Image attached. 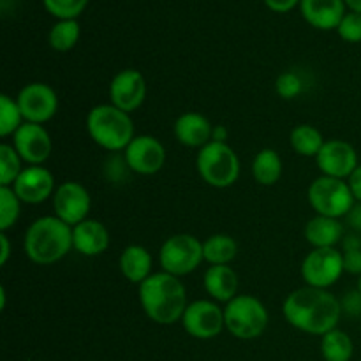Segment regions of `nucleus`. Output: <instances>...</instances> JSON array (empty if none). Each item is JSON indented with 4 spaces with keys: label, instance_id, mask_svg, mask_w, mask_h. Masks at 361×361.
I'll list each match as a JSON object with an SVG mask.
<instances>
[{
    "label": "nucleus",
    "instance_id": "nucleus-26",
    "mask_svg": "<svg viewBox=\"0 0 361 361\" xmlns=\"http://www.w3.org/2000/svg\"><path fill=\"white\" fill-rule=\"evenodd\" d=\"M289 143H291L293 150L302 155V157H317L326 140L323 137L321 130L316 129L314 126L300 123L291 130Z\"/></svg>",
    "mask_w": 361,
    "mask_h": 361
},
{
    "label": "nucleus",
    "instance_id": "nucleus-4",
    "mask_svg": "<svg viewBox=\"0 0 361 361\" xmlns=\"http://www.w3.org/2000/svg\"><path fill=\"white\" fill-rule=\"evenodd\" d=\"M87 130L95 145L108 152H123L134 140V123L129 113L116 106L99 104L88 111Z\"/></svg>",
    "mask_w": 361,
    "mask_h": 361
},
{
    "label": "nucleus",
    "instance_id": "nucleus-1",
    "mask_svg": "<svg viewBox=\"0 0 361 361\" xmlns=\"http://www.w3.org/2000/svg\"><path fill=\"white\" fill-rule=\"evenodd\" d=\"M286 321L296 330L310 335H326L335 330L342 316L341 302L328 289L305 286L289 293L282 305Z\"/></svg>",
    "mask_w": 361,
    "mask_h": 361
},
{
    "label": "nucleus",
    "instance_id": "nucleus-17",
    "mask_svg": "<svg viewBox=\"0 0 361 361\" xmlns=\"http://www.w3.org/2000/svg\"><path fill=\"white\" fill-rule=\"evenodd\" d=\"M13 190L21 203L39 204L48 197H53L56 190L55 178L51 171L42 166H27L13 183Z\"/></svg>",
    "mask_w": 361,
    "mask_h": 361
},
{
    "label": "nucleus",
    "instance_id": "nucleus-32",
    "mask_svg": "<svg viewBox=\"0 0 361 361\" xmlns=\"http://www.w3.org/2000/svg\"><path fill=\"white\" fill-rule=\"evenodd\" d=\"M46 11L59 20H76L87 7L88 0H42Z\"/></svg>",
    "mask_w": 361,
    "mask_h": 361
},
{
    "label": "nucleus",
    "instance_id": "nucleus-22",
    "mask_svg": "<svg viewBox=\"0 0 361 361\" xmlns=\"http://www.w3.org/2000/svg\"><path fill=\"white\" fill-rule=\"evenodd\" d=\"M344 224L341 219L316 215L305 226V240L314 249H335L344 240Z\"/></svg>",
    "mask_w": 361,
    "mask_h": 361
},
{
    "label": "nucleus",
    "instance_id": "nucleus-27",
    "mask_svg": "<svg viewBox=\"0 0 361 361\" xmlns=\"http://www.w3.org/2000/svg\"><path fill=\"white\" fill-rule=\"evenodd\" d=\"M353 353L355 345L351 337L338 328L328 331L321 338V355L326 361H349L353 358Z\"/></svg>",
    "mask_w": 361,
    "mask_h": 361
},
{
    "label": "nucleus",
    "instance_id": "nucleus-19",
    "mask_svg": "<svg viewBox=\"0 0 361 361\" xmlns=\"http://www.w3.org/2000/svg\"><path fill=\"white\" fill-rule=\"evenodd\" d=\"M300 9L307 23L319 30L338 28L345 16L344 0H302Z\"/></svg>",
    "mask_w": 361,
    "mask_h": 361
},
{
    "label": "nucleus",
    "instance_id": "nucleus-6",
    "mask_svg": "<svg viewBox=\"0 0 361 361\" xmlns=\"http://www.w3.org/2000/svg\"><path fill=\"white\" fill-rule=\"evenodd\" d=\"M196 168L208 185L228 189L235 185L240 176V159L228 143L212 141L197 154Z\"/></svg>",
    "mask_w": 361,
    "mask_h": 361
},
{
    "label": "nucleus",
    "instance_id": "nucleus-25",
    "mask_svg": "<svg viewBox=\"0 0 361 361\" xmlns=\"http://www.w3.org/2000/svg\"><path fill=\"white\" fill-rule=\"evenodd\" d=\"M238 254V243L233 236L217 233L208 236L203 242V256L207 263L212 264H229Z\"/></svg>",
    "mask_w": 361,
    "mask_h": 361
},
{
    "label": "nucleus",
    "instance_id": "nucleus-41",
    "mask_svg": "<svg viewBox=\"0 0 361 361\" xmlns=\"http://www.w3.org/2000/svg\"><path fill=\"white\" fill-rule=\"evenodd\" d=\"M226 140H228V130H226V127L215 126L214 127V137H212V141H217V143H226Z\"/></svg>",
    "mask_w": 361,
    "mask_h": 361
},
{
    "label": "nucleus",
    "instance_id": "nucleus-38",
    "mask_svg": "<svg viewBox=\"0 0 361 361\" xmlns=\"http://www.w3.org/2000/svg\"><path fill=\"white\" fill-rule=\"evenodd\" d=\"M345 221L351 226V229H355L356 233H361V201H356V204L351 208V212L345 215Z\"/></svg>",
    "mask_w": 361,
    "mask_h": 361
},
{
    "label": "nucleus",
    "instance_id": "nucleus-40",
    "mask_svg": "<svg viewBox=\"0 0 361 361\" xmlns=\"http://www.w3.org/2000/svg\"><path fill=\"white\" fill-rule=\"evenodd\" d=\"M11 257V243L6 233H0V267H6Z\"/></svg>",
    "mask_w": 361,
    "mask_h": 361
},
{
    "label": "nucleus",
    "instance_id": "nucleus-31",
    "mask_svg": "<svg viewBox=\"0 0 361 361\" xmlns=\"http://www.w3.org/2000/svg\"><path fill=\"white\" fill-rule=\"evenodd\" d=\"M21 214V200L13 187H0V233H6L18 222Z\"/></svg>",
    "mask_w": 361,
    "mask_h": 361
},
{
    "label": "nucleus",
    "instance_id": "nucleus-13",
    "mask_svg": "<svg viewBox=\"0 0 361 361\" xmlns=\"http://www.w3.org/2000/svg\"><path fill=\"white\" fill-rule=\"evenodd\" d=\"M127 166L136 175H155L164 168L166 148L155 136H136L123 150Z\"/></svg>",
    "mask_w": 361,
    "mask_h": 361
},
{
    "label": "nucleus",
    "instance_id": "nucleus-2",
    "mask_svg": "<svg viewBox=\"0 0 361 361\" xmlns=\"http://www.w3.org/2000/svg\"><path fill=\"white\" fill-rule=\"evenodd\" d=\"M140 303L148 319L157 324H175L182 321L187 309V289L175 275L166 271L152 274L137 289Z\"/></svg>",
    "mask_w": 361,
    "mask_h": 361
},
{
    "label": "nucleus",
    "instance_id": "nucleus-18",
    "mask_svg": "<svg viewBox=\"0 0 361 361\" xmlns=\"http://www.w3.org/2000/svg\"><path fill=\"white\" fill-rule=\"evenodd\" d=\"M73 245L81 256L95 257L109 247V231L101 221L87 219L73 228Z\"/></svg>",
    "mask_w": 361,
    "mask_h": 361
},
{
    "label": "nucleus",
    "instance_id": "nucleus-39",
    "mask_svg": "<svg viewBox=\"0 0 361 361\" xmlns=\"http://www.w3.org/2000/svg\"><path fill=\"white\" fill-rule=\"evenodd\" d=\"M348 185L351 189L353 196L356 201H361V164L353 171V175L348 178Z\"/></svg>",
    "mask_w": 361,
    "mask_h": 361
},
{
    "label": "nucleus",
    "instance_id": "nucleus-9",
    "mask_svg": "<svg viewBox=\"0 0 361 361\" xmlns=\"http://www.w3.org/2000/svg\"><path fill=\"white\" fill-rule=\"evenodd\" d=\"M342 274L344 257L337 249H312L302 263V279L310 288H331Z\"/></svg>",
    "mask_w": 361,
    "mask_h": 361
},
{
    "label": "nucleus",
    "instance_id": "nucleus-28",
    "mask_svg": "<svg viewBox=\"0 0 361 361\" xmlns=\"http://www.w3.org/2000/svg\"><path fill=\"white\" fill-rule=\"evenodd\" d=\"M80 23L76 20H60L49 30V46L55 51H69L80 39Z\"/></svg>",
    "mask_w": 361,
    "mask_h": 361
},
{
    "label": "nucleus",
    "instance_id": "nucleus-15",
    "mask_svg": "<svg viewBox=\"0 0 361 361\" xmlns=\"http://www.w3.org/2000/svg\"><path fill=\"white\" fill-rule=\"evenodd\" d=\"M13 147L28 166H42L51 155L53 143L48 130L41 123L25 122L13 136Z\"/></svg>",
    "mask_w": 361,
    "mask_h": 361
},
{
    "label": "nucleus",
    "instance_id": "nucleus-35",
    "mask_svg": "<svg viewBox=\"0 0 361 361\" xmlns=\"http://www.w3.org/2000/svg\"><path fill=\"white\" fill-rule=\"evenodd\" d=\"M341 307L342 314H348L349 317H361V293L358 289L345 293L341 300Z\"/></svg>",
    "mask_w": 361,
    "mask_h": 361
},
{
    "label": "nucleus",
    "instance_id": "nucleus-21",
    "mask_svg": "<svg viewBox=\"0 0 361 361\" xmlns=\"http://www.w3.org/2000/svg\"><path fill=\"white\" fill-rule=\"evenodd\" d=\"M204 291L215 300V302L229 303L238 296L240 279L238 274L228 264H212L203 277Z\"/></svg>",
    "mask_w": 361,
    "mask_h": 361
},
{
    "label": "nucleus",
    "instance_id": "nucleus-34",
    "mask_svg": "<svg viewBox=\"0 0 361 361\" xmlns=\"http://www.w3.org/2000/svg\"><path fill=\"white\" fill-rule=\"evenodd\" d=\"M338 35L348 42H361V13H348L337 28Z\"/></svg>",
    "mask_w": 361,
    "mask_h": 361
},
{
    "label": "nucleus",
    "instance_id": "nucleus-5",
    "mask_svg": "<svg viewBox=\"0 0 361 361\" xmlns=\"http://www.w3.org/2000/svg\"><path fill=\"white\" fill-rule=\"evenodd\" d=\"M224 321L226 330L233 337L240 341H252L264 334L270 316L261 300L250 295H238L226 303Z\"/></svg>",
    "mask_w": 361,
    "mask_h": 361
},
{
    "label": "nucleus",
    "instance_id": "nucleus-7",
    "mask_svg": "<svg viewBox=\"0 0 361 361\" xmlns=\"http://www.w3.org/2000/svg\"><path fill=\"white\" fill-rule=\"evenodd\" d=\"M309 203L316 215L331 219H342L356 204L355 196L348 185V180L331 178L321 175L309 187Z\"/></svg>",
    "mask_w": 361,
    "mask_h": 361
},
{
    "label": "nucleus",
    "instance_id": "nucleus-36",
    "mask_svg": "<svg viewBox=\"0 0 361 361\" xmlns=\"http://www.w3.org/2000/svg\"><path fill=\"white\" fill-rule=\"evenodd\" d=\"M344 257V271L351 275H361V249L355 250H344L342 252Z\"/></svg>",
    "mask_w": 361,
    "mask_h": 361
},
{
    "label": "nucleus",
    "instance_id": "nucleus-24",
    "mask_svg": "<svg viewBox=\"0 0 361 361\" xmlns=\"http://www.w3.org/2000/svg\"><path fill=\"white\" fill-rule=\"evenodd\" d=\"M282 169V159L274 148H263L252 161V176L259 185H275L281 180Z\"/></svg>",
    "mask_w": 361,
    "mask_h": 361
},
{
    "label": "nucleus",
    "instance_id": "nucleus-42",
    "mask_svg": "<svg viewBox=\"0 0 361 361\" xmlns=\"http://www.w3.org/2000/svg\"><path fill=\"white\" fill-rule=\"evenodd\" d=\"M345 6L351 7L355 13H361V0H344Z\"/></svg>",
    "mask_w": 361,
    "mask_h": 361
},
{
    "label": "nucleus",
    "instance_id": "nucleus-29",
    "mask_svg": "<svg viewBox=\"0 0 361 361\" xmlns=\"http://www.w3.org/2000/svg\"><path fill=\"white\" fill-rule=\"evenodd\" d=\"M25 123L21 109L16 99L9 97L7 94L0 95V136H14L18 129Z\"/></svg>",
    "mask_w": 361,
    "mask_h": 361
},
{
    "label": "nucleus",
    "instance_id": "nucleus-3",
    "mask_svg": "<svg viewBox=\"0 0 361 361\" xmlns=\"http://www.w3.org/2000/svg\"><path fill=\"white\" fill-rule=\"evenodd\" d=\"M74 249L73 228L60 221L56 215L39 217L28 226L23 240V250L35 264L59 263Z\"/></svg>",
    "mask_w": 361,
    "mask_h": 361
},
{
    "label": "nucleus",
    "instance_id": "nucleus-14",
    "mask_svg": "<svg viewBox=\"0 0 361 361\" xmlns=\"http://www.w3.org/2000/svg\"><path fill=\"white\" fill-rule=\"evenodd\" d=\"M317 168L324 176L348 180L360 166L355 147L344 140H328L316 157Z\"/></svg>",
    "mask_w": 361,
    "mask_h": 361
},
{
    "label": "nucleus",
    "instance_id": "nucleus-23",
    "mask_svg": "<svg viewBox=\"0 0 361 361\" xmlns=\"http://www.w3.org/2000/svg\"><path fill=\"white\" fill-rule=\"evenodd\" d=\"M152 254L141 245H129L122 250L118 259L120 271L133 284L140 286L152 275Z\"/></svg>",
    "mask_w": 361,
    "mask_h": 361
},
{
    "label": "nucleus",
    "instance_id": "nucleus-12",
    "mask_svg": "<svg viewBox=\"0 0 361 361\" xmlns=\"http://www.w3.org/2000/svg\"><path fill=\"white\" fill-rule=\"evenodd\" d=\"M92 197L85 185L80 182H63L56 187L53 194V208L55 215L74 228L80 222L87 221L90 214Z\"/></svg>",
    "mask_w": 361,
    "mask_h": 361
},
{
    "label": "nucleus",
    "instance_id": "nucleus-43",
    "mask_svg": "<svg viewBox=\"0 0 361 361\" xmlns=\"http://www.w3.org/2000/svg\"><path fill=\"white\" fill-rule=\"evenodd\" d=\"M356 289H358V291L361 293V275L358 277V288H356Z\"/></svg>",
    "mask_w": 361,
    "mask_h": 361
},
{
    "label": "nucleus",
    "instance_id": "nucleus-33",
    "mask_svg": "<svg viewBox=\"0 0 361 361\" xmlns=\"http://www.w3.org/2000/svg\"><path fill=\"white\" fill-rule=\"evenodd\" d=\"M275 92H277L279 97L286 99V101H291V99L298 97L303 92L302 78L296 73H293V71L282 73L277 78V81H275Z\"/></svg>",
    "mask_w": 361,
    "mask_h": 361
},
{
    "label": "nucleus",
    "instance_id": "nucleus-20",
    "mask_svg": "<svg viewBox=\"0 0 361 361\" xmlns=\"http://www.w3.org/2000/svg\"><path fill=\"white\" fill-rule=\"evenodd\" d=\"M214 127L207 116L201 113H183L175 122V136L178 143L189 148H203L212 143L214 137Z\"/></svg>",
    "mask_w": 361,
    "mask_h": 361
},
{
    "label": "nucleus",
    "instance_id": "nucleus-11",
    "mask_svg": "<svg viewBox=\"0 0 361 361\" xmlns=\"http://www.w3.org/2000/svg\"><path fill=\"white\" fill-rule=\"evenodd\" d=\"M16 102L21 109L25 122L46 123L59 111V95L49 85L34 83L25 85L16 95Z\"/></svg>",
    "mask_w": 361,
    "mask_h": 361
},
{
    "label": "nucleus",
    "instance_id": "nucleus-16",
    "mask_svg": "<svg viewBox=\"0 0 361 361\" xmlns=\"http://www.w3.org/2000/svg\"><path fill=\"white\" fill-rule=\"evenodd\" d=\"M147 97V81L137 69H123L109 83V101L126 113L141 108Z\"/></svg>",
    "mask_w": 361,
    "mask_h": 361
},
{
    "label": "nucleus",
    "instance_id": "nucleus-37",
    "mask_svg": "<svg viewBox=\"0 0 361 361\" xmlns=\"http://www.w3.org/2000/svg\"><path fill=\"white\" fill-rule=\"evenodd\" d=\"M302 0H264L268 7L275 13H289L291 9H295L296 4H300Z\"/></svg>",
    "mask_w": 361,
    "mask_h": 361
},
{
    "label": "nucleus",
    "instance_id": "nucleus-30",
    "mask_svg": "<svg viewBox=\"0 0 361 361\" xmlns=\"http://www.w3.org/2000/svg\"><path fill=\"white\" fill-rule=\"evenodd\" d=\"M23 161L13 145L4 143L0 147V187H13L20 173L23 171Z\"/></svg>",
    "mask_w": 361,
    "mask_h": 361
},
{
    "label": "nucleus",
    "instance_id": "nucleus-8",
    "mask_svg": "<svg viewBox=\"0 0 361 361\" xmlns=\"http://www.w3.org/2000/svg\"><path fill=\"white\" fill-rule=\"evenodd\" d=\"M201 261H204L203 242L189 233L169 236L159 250V263L162 271L178 279L192 274Z\"/></svg>",
    "mask_w": 361,
    "mask_h": 361
},
{
    "label": "nucleus",
    "instance_id": "nucleus-10",
    "mask_svg": "<svg viewBox=\"0 0 361 361\" xmlns=\"http://www.w3.org/2000/svg\"><path fill=\"white\" fill-rule=\"evenodd\" d=\"M183 330L194 338L210 341L226 328L224 309L212 300H197L187 305L182 317Z\"/></svg>",
    "mask_w": 361,
    "mask_h": 361
}]
</instances>
